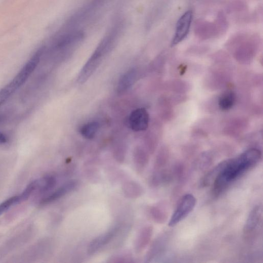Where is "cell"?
Instances as JSON below:
<instances>
[{"mask_svg":"<svg viewBox=\"0 0 263 263\" xmlns=\"http://www.w3.org/2000/svg\"><path fill=\"white\" fill-rule=\"evenodd\" d=\"M20 203L19 196H15L5 201L0 204V216L6 212L11 206Z\"/></svg>","mask_w":263,"mask_h":263,"instance_id":"ffe728a7","label":"cell"},{"mask_svg":"<svg viewBox=\"0 0 263 263\" xmlns=\"http://www.w3.org/2000/svg\"><path fill=\"white\" fill-rule=\"evenodd\" d=\"M120 230V225H115L106 233L101 234L92 240L88 247V254L94 255L109 244L115 238Z\"/></svg>","mask_w":263,"mask_h":263,"instance_id":"5b68a950","label":"cell"},{"mask_svg":"<svg viewBox=\"0 0 263 263\" xmlns=\"http://www.w3.org/2000/svg\"><path fill=\"white\" fill-rule=\"evenodd\" d=\"M235 96L233 92L228 91L223 93L219 100V107L222 111H228L234 106Z\"/></svg>","mask_w":263,"mask_h":263,"instance_id":"9a60e30c","label":"cell"},{"mask_svg":"<svg viewBox=\"0 0 263 263\" xmlns=\"http://www.w3.org/2000/svg\"><path fill=\"white\" fill-rule=\"evenodd\" d=\"M99 128L97 122H91L84 125L81 130L82 135L87 139H93L96 135Z\"/></svg>","mask_w":263,"mask_h":263,"instance_id":"e0dca14e","label":"cell"},{"mask_svg":"<svg viewBox=\"0 0 263 263\" xmlns=\"http://www.w3.org/2000/svg\"><path fill=\"white\" fill-rule=\"evenodd\" d=\"M77 185V181L74 180L65 183L63 185L41 200V204L42 205H47L59 200L74 190Z\"/></svg>","mask_w":263,"mask_h":263,"instance_id":"52a82bcc","label":"cell"},{"mask_svg":"<svg viewBox=\"0 0 263 263\" xmlns=\"http://www.w3.org/2000/svg\"><path fill=\"white\" fill-rule=\"evenodd\" d=\"M262 214L263 208L262 206H257L252 210L244 226V232L245 234H250L256 230L260 224Z\"/></svg>","mask_w":263,"mask_h":263,"instance_id":"9c48e42d","label":"cell"},{"mask_svg":"<svg viewBox=\"0 0 263 263\" xmlns=\"http://www.w3.org/2000/svg\"><path fill=\"white\" fill-rule=\"evenodd\" d=\"M137 71L135 69H131L125 73L121 78L117 87V91L123 93L132 86L136 82Z\"/></svg>","mask_w":263,"mask_h":263,"instance_id":"8fae6325","label":"cell"},{"mask_svg":"<svg viewBox=\"0 0 263 263\" xmlns=\"http://www.w3.org/2000/svg\"><path fill=\"white\" fill-rule=\"evenodd\" d=\"M44 51V48L37 51L30 60L24 65L15 78L0 90V106L28 81L40 62Z\"/></svg>","mask_w":263,"mask_h":263,"instance_id":"7a4b0ae2","label":"cell"},{"mask_svg":"<svg viewBox=\"0 0 263 263\" xmlns=\"http://www.w3.org/2000/svg\"><path fill=\"white\" fill-rule=\"evenodd\" d=\"M7 142L8 138L6 135L2 132H0V145L4 144Z\"/></svg>","mask_w":263,"mask_h":263,"instance_id":"44dd1931","label":"cell"},{"mask_svg":"<svg viewBox=\"0 0 263 263\" xmlns=\"http://www.w3.org/2000/svg\"><path fill=\"white\" fill-rule=\"evenodd\" d=\"M261 156L260 150L253 148L234 159L226 160L224 168L213 183L214 195H220L232 181L254 167L260 162Z\"/></svg>","mask_w":263,"mask_h":263,"instance_id":"6da1fadb","label":"cell"},{"mask_svg":"<svg viewBox=\"0 0 263 263\" xmlns=\"http://www.w3.org/2000/svg\"><path fill=\"white\" fill-rule=\"evenodd\" d=\"M149 161L147 154L142 150L137 149L134 153V163L137 173H141L146 167Z\"/></svg>","mask_w":263,"mask_h":263,"instance_id":"5bb4252c","label":"cell"},{"mask_svg":"<svg viewBox=\"0 0 263 263\" xmlns=\"http://www.w3.org/2000/svg\"><path fill=\"white\" fill-rule=\"evenodd\" d=\"M129 124L131 129L139 132L146 130L149 124V115L144 108L137 109L131 114Z\"/></svg>","mask_w":263,"mask_h":263,"instance_id":"8992f818","label":"cell"},{"mask_svg":"<svg viewBox=\"0 0 263 263\" xmlns=\"http://www.w3.org/2000/svg\"><path fill=\"white\" fill-rule=\"evenodd\" d=\"M193 19V12L186 11L177 21L175 32L171 45L172 47L181 43L188 36Z\"/></svg>","mask_w":263,"mask_h":263,"instance_id":"277c9868","label":"cell"},{"mask_svg":"<svg viewBox=\"0 0 263 263\" xmlns=\"http://www.w3.org/2000/svg\"><path fill=\"white\" fill-rule=\"evenodd\" d=\"M196 204L195 197L192 194L184 195L178 204L169 222L170 227H174L186 218L193 211Z\"/></svg>","mask_w":263,"mask_h":263,"instance_id":"3957f363","label":"cell"},{"mask_svg":"<svg viewBox=\"0 0 263 263\" xmlns=\"http://www.w3.org/2000/svg\"><path fill=\"white\" fill-rule=\"evenodd\" d=\"M122 188L125 195L131 199L138 198L143 192V189L140 185L133 180L125 182Z\"/></svg>","mask_w":263,"mask_h":263,"instance_id":"7c38bea8","label":"cell"},{"mask_svg":"<svg viewBox=\"0 0 263 263\" xmlns=\"http://www.w3.org/2000/svg\"><path fill=\"white\" fill-rule=\"evenodd\" d=\"M38 180L32 181L19 196L20 203L28 200L33 193L38 189Z\"/></svg>","mask_w":263,"mask_h":263,"instance_id":"d6986e66","label":"cell"},{"mask_svg":"<svg viewBox=\"0 0 263 263\" xmlns=\"http://www.w3.org/2000/svg\"><path fill=\"white\" fill-rule=\"evenodd\" d=\"M226 163V160L221 162L212 170H210L203 178L201 181V185L204 187H207L213 183L222 169L224 168Z\"/></svg>","mask_w":263,"mask_h":263,"instance_id":"4fadbf2b","label":"cell"},{"mask_svg":"<svg viewBox=\"0 0 263 263\" xmlns=\"http://www.w3.org/2000/svg\"><path fill=\"white\" fill-rule=\"evenodd\" d=\"M153 227L151 226L143 227L139 232L135 242V251L140 253L149 244L153 234Z\"/></svg>","mask_w":263,"mask_h":263,"instance_id":"30bf717a","label":"cell"},{"mask_svg":"<svg viewBox=\"0 0 263 263\" xmlns=\"http://www.w3.org/2000/svg\"><path fill=\"white\" fill-rule=\"evenodd\" d=\"M102 58L93 54L88 60L78 76V82L80 84L85 83L97 70Z\"/></svg>","mask_w":263,"mask_h":263,"instance_id":"ba28073f","label":"cell"},{"mask_svg":"<svg viewBox=\"0 0 263 263\" xmlns=\"http://www.w3.org/2000/svg\"><path fill=\"white\" fill-rule=\"evenodd\" d=\"M162 207L153 206L150 209V214L152 219L159 223L164 222L167 219V214Z\"/></svg>","mask_w":263,"mask_h":263,"instance_id":"ac0fdd59","label":"cell"},{"mask_svg":"<svg viewBox=\"0 0 263 263\" xmlns=\"http://www.w3.org/2000/svg\"><path fill=\"white\" fill-rule=\"evenodd\" d=\"M56 185V179L53 176L48 175L41 180H38V190L41 193H44L53 189Z\"/></svg>","mask_w":263,"mask_h":263,"instance_id":"2e32d148","label":"cell"}]
</instances>
